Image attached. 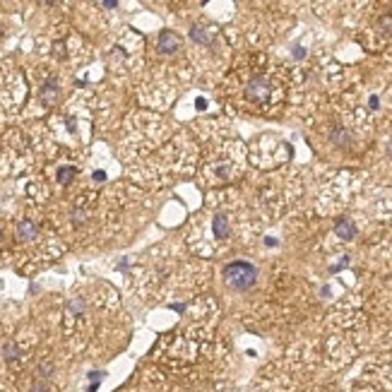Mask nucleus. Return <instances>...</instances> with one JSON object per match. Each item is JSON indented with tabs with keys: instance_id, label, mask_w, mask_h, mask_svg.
Masks as SVG:
<instances>
[{
	"instance_id": "obj_11",
	"label": "nucleus",
	"mask_w": 392,
	"mask_h": 392,
	"mask_svg": "<svg viewBox=\"0 0 392 392\" xmlns=\"http://www.w3.org/2000/svg\"><path fill=\"white\" fill-rule=\"evenodd\" d=\"M73 178H75V168H73V166H63L60 171H58V183L68 186Z\"/></svg>"
},
{
	"instance_id": "obj_4",
	"label": "nucleus",
	"mask_w": 392,
	"mask_h": 392,
	"mask_svg": "<svg viewBox=\"0 0 392 392\" xmlns=\"http://www.w3.org/2000/svg\"><path fill=\"white\" fill-rule=\"evenodd\" d=\"M41 101H43V106H53L58 101V84L56 79H48L43 87H41Z\"/></svg>"
},
{
	"instance_id": "obj_18",
	"label": "nucleus",
	"mask_w": 392,
	"mask_h": 392,
	"mask_svg": "<svg viewBox=\"0 0 392 392\" xmlns=\"http://www.w3.org/2000/svg\"><path fill=\"white\" fill-rule=\"evenodd\" d=\"M101 7H109V10H113V7H118V0H104V2H101Z\"/></svg>"
},
{
	"instance_id": "obj_12",
	"label": "nucleus",
	"mask_w": 392,
	"mask_h": 392,
	"mask_svg": "<svg viewBox=\"0 0 392 392\" xmlns=\"http://www.w3.org/2000/svg\"><path fill=\"white\" fill-rule=\"evenodd\" d=\"M87 219H89V214H87V212H84L82 207H75V209H73V222H75L77 226H79V224H84Z\"/></svg>"
},
{
	"instance_id": "obj_16",
	"label": "nucleus",
	"mask_w": 392,
	"mask_h": 392,
	"mask_svg": "<svg viewBox=\"0 0 392 392\" xmlns=\"http://www.w3.org/2000/svg\"><path fill=\"white\" fill-rule=\"evenodd\" d=\"M104 371H92V373H89V380H92L94 385H99V383H101V380H104Z\"/></svg>"
},
{
	"instance_id": "obj_14",
	"label": "nucleus",
	"mask_w": 392,
	"mask_h": 392,
	"mask_svg": "<svg viewBox=\"0 0 392 392\" xmlns=\"http://www.w3.org/2000/svg\"><path fill=\"white\" fill-rule=\"evenodd\" d=\"M51 373H53V363H51V361H43V363L39 366V378L46 380V378H51Z\"/></svg>"
},
{
	"instance_id": "obj_13",
	"label": "nucleus",
	"mask_w": 392,
	"mask_h": 392,
	"mask_svg": "<svg viewBox=\"0 0 392 392\" xmlns=\"http://www.w3.org/2000/svg\"><path fill=\"white\" fill-rule=\"evenodd\" d=\"M82 311H84V301H82V299H73L70 303H68V313H70V315L82 313Z\"/></svg>"
},
{
	"instance_id": "obj_2",
	"label": "nucleus",
	"mask_w": 392,
	"mask_h": 392,
	"mask_svg": "<svg viewBox=\"0 0 392 392\" xmlns=\"http://www.w3.org/2000/svg\"><path fill=\"white\" fill-rule=\"evenodd\" d=\"M270 94H272V84H270L267 77H253V79L248 82V87H245V96H248L250 101H255V104L267 101Z\"/></svg>"
},
{
	"instance_id": "obj_20",
	"label": "nucleus",
	"mask_w": 392,
	"mask_h": 392,
	"mask_svg": "<svg viewBox=\"0 0 392 392\" xmlns=\"http://www.w3.org/2000/svg\"><path fill=\"white\" fill-rule=\"evenodd\" d=\"M94 181H106V173L104 171H94Z\"/></svg>"
},
{
	"instance_id": "obj_10",
	"label": "nucleus",
	"mask_w": 392,
	"mask_h": 392,
	"mask_svg": "<svg viewBox=\"0 0 392 392\" xmlns=\"http://www.w3.org/2000/svg\"><path fill=\"white\" fill-rule=\"evenodd\" d=\"M190 39H193V41H197V43H202V46L209 43V34H207L202 27H193V29H190Z\"/></svg>"
},
{
	"instance_id": "obj_3",
	"label": "nucleus",
	"mask_w": 392,
	"mask_h": 392,
	"mask_svg": "<svg viewBox=\"0 0 392 392\" xmlns=\"http://www.w3.org/2000/svg\"><path fill=\"white\" fill-rule=\"evenodd\" d=\"M157 46H159L161 53H176V51L181 48V37H178L176 32H171V29H164V32L159 34Z\"/></svg>"
},
{
	"instance_id": "obj_15",
	"label": "nucleus",
	"mask_w": 392,
	"mask_h": 392,
	"mask_svg": "<svg viewBox=\"0 0 392 392\" xmlns=\"http://www.w3.org/2000/svg\"><path fill=\"white\" fill-rule=\"evenodd\" d=\"M29 392H53L51 390V385L48 383H43V380H37L32 388H29Z\"/></svg>"
},
{
	"instance_id": "obj_21",
	"label": "nucleus",
	"mask_w": 392,
	"mask_h": 392,
	"mask_svg": "<svg viewBox=\"0 0 392 392\" xmlns=\"http://www.w3.org/2000/svg\"><path fill=\"white\" fill-rule=\"evenodd\" d=\"M56 56H65V51H63V43H56Z\"/></svg>"
},
{
	"instance_id": "obj_5",
	"label": "nucleus",
	"mask_w": 392,
	"mask_h": 392,
	"mask_svg": "<svg viewBox=\"0 0 392 392\" xmlns=\"http://www.w3.org/2000/svg\"><path fill=\"white\" fill-rule=\"evenodd\" d=\"M39 234V229L34 222H29V219H24V222H19L17 224V238L19 241H34Z\"/></svg>"
},
{
	"instance_id": "obj_1",
	"label": "nucleus",
	"mask_w": 392,
	"mask_h": 392,
	"mask_svg": "<svg viewBox=\"0 0 392 392\" xmlns=\"http://www.w3.org/2000/svg\"><path fill=\"white\" fill-rule=\"evenodd\" d=\"M255 279H258L255 265H250V262H245V260L229 262L224 267V281L234 291H248V289H253Z\"/></svg>"
},
{
	"instance_id": "obj_17",
	"label": "nucleus",
	"mask_w": 392,
	"mask_h": 392,
	"mask_svg": "<svg viewBox=\"0 0 392 392\" xmlns=\"http://www.w3.org/2000/svg\"><path fill=\"white\" fill-rule=\"evenodd\" d=\"M380 27H388L385 32H392V17H380Z\"/></svg>"
},
{
	"instance_id": "obj_19",
	"label": "nucleus",
	"mask_w": 392,
	"mask_h": 392,
	"mask_svg": "<svg viewBox=\"0 0 392 392\" xmlns=\"http://www.w3.org/2000/svg\"><path fill=\"white\" fill-rule=\"evenodd\" d=\"M303 56H306V51L301 46H294V58H303Z\"/></svg>"
},
{
	"instance_id": "obj_24",
	"label": "nucleus",
	"mask_w": 392,
	"mask_h": 392,
	"mask_svg": "<svg viewBox=\"0 0 392 392\" xmlns=\"http://www.w3.org/2000/svg\"><path fill=\"white\" fill-rule=\"evenodd\" d=\"M388 154L392 157V140H390V145H388Z\"/></svg>"
},
{
	"instance_id": "obj_8",
	"label": "nucleus",
	"mask_w": 392,
	"mask_h": 392,
	"mask_svg": "<svg viewBox=\"0 0 392 392\" xmlns=\"http://www.w3.org/2000/svg\"><path fill=\"white\" fill-rule=\"evenodd\" d=\"M330 140H332V145H337V147H349L352 145V135L344 130V128H332L330 130Z\"/></svg>"
},
{
	"instance_id": "obj_9",
	"label": "nucleus",
	"mask_w": 392,
	"mask_h": 392,
	"mask_svg": "<svg viewBox=\"0 0 392 392\" xmlns=\"http://www.w3.org/2000/svg\"><path fill=\"white\" fill-rule=\"evenodd\" d=\"M2 358H5L7 363H12V361L19 358V349L15 342H5V347H2Z\"/></svg>"
},
{
	"instance_id": "obj_22",
	"label": "nucleus",
	"mask_w": 392,
	"mask_h": 392,
	"mask_svg": "<svg viewBox=\"0 0 392 392\" xmlns=\"http://www.w3.org/2000/svg\"><path fill=\"white\" fill-rule=\"evenodd\" d=\"M378 104H380V101H378V96H371V109H378Z\"/></svg>"
},
{
	"instance_id": "obj_7",
	"label": "nucleus",
	"mask_w": 392,
	"mask_h": 392,
	"mask_svg": "<svg viewBox=\"0 0 392 392\" xmlns=\"http://www.w3.org/2000/svg\"><path fill=\"white\" fill-rule=\"evenodd\" d=\"M212 229H214V236H217L219 241H224L226 236H229V219H226L224 214H214Z\"/></svg>"
},
{
	"instance_id": "obj_6",
	"label": "nucleus",
	"mask_w": 392,
	"mask_h": 392,
	"mask_svg": "<svg viewBox=\"0 0 392 392\" xmlns=\"http://www.w3.org/2000/svg\"><path fill=\"white\" fill-rule=\"evenodd\" d=\"M335 231L342 241H352L356 236V226H354V222H349V219H339L335 224Z\"/></svg>"
},
{
	"instance_id": "obj_23",
	"label": "nucleus",
	"mask_w": 392,
	"mask_h": 392,
	"mask_svg": "<svg viewBox=\"0 0 392 392\" xmlns=\"http://www.w3.org/2000/svg\"><path fill=\"white\" fill-rule=\"evenodd\" d=\"M96 390H99V385H94V383L89 385V388H87V392H96Z\"/></svg>"
}]
</instances>
